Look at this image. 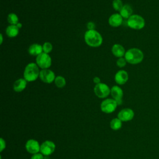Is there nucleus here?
<instances>
[{"label": "nucleus", "mask_w": 159, "mask_h": 159, "mask_svg": "<svg viewBox=\"0 0 159 159\" xmlns=\"http://www.w3.org/2000/svg\"><path fill=\"white\" fill-rule=\"evenodd\" d=\"M124 58L130 64L136 65L141 63L144 58L143 52L137 48H132L125 52Z\"/></svg>", "instance_id": "nucleus-1"}, {"label": "nucleus", "mask_w": 159, "mask_h": 159, "mask_svg": "<svg viewBox=\"0 0 159 159\" xmlns=\"http://www.w3.org/2000/svg\"><path fill=\"white\" fill-rule=\"evenodd\" d=\"M87 27L88 28V30H92V29H94V28L95 27V25H94V24L93 22H89L88 23Z\"/></svg>", "instance_id": "nucleus-28"}, {"label": "nucleus", "mask_w": 159, "mask_h": 159, "mask_svg": "<svg viewBox=\"0 0 159 159\" xmlns=\"http://www.w3.org/2000/svg\"><path fill=\"white\" fill-rule=\"evenodd\" d=\"M42 47H43V52L46 53H50L52 50V48H53L52 43L48 42H45L43 43V45H42Z\"/></svg>", "instance_id": "nucleus-24"}, {"label": "nucleus", "mask_w": 159, "mask_h": 159, "mask_svg": "<svg viewBox=\"0 0 159 159\" xmlns=\"http://www.w3.org/2000/svg\"><path fill=\"white\" fill-rule=\"evenodd\" d=\"M134 116V112L132 109L130 108H125L122 109L117 115V117L121 121H129L131 120Z\"/></svg>", "instance_id": "nucleus-10"}, {"label": "nucleus", "mask_w": 159, "mask_h": 159, "mask_svg": "<svg viewBox=\"0 0 159 159\" xmlns=\"http://www.w3.org/2000/svg\"><path fill=\"white\" fill-rule=\"evenodd\" d=\"M123 21V17L120 14H114L111 15L109 18V24L110 25L114 27H117L120 25Z\"/></svg>", "instance_id": "nucleus-14"}, {"label": "nucleus", "mask_w": 159, "mask_h": 159, "mask_svg": "<svg viewBox=\"0 0 159 159\" xmlns=\"http://www.w3.org/2000/svg\"><path fill=\"white\" fill-rule=\"evenodd\" d=\"M129 79V75L126 71L125 70H119L118 71L114 76L115 81L120 85L125 84Z\"/></svg>", "instance_id": "nucleus-13"}, {"label": "nucleus", "mask_w": 159, "mask_h": 159, "mask_svg": "<svg viewBox=\"0 0 159 159\" xmlns=\"http://www.w3.org/2000/svg\"><path fill=\"white\" fill-rule=\"evenodd\" d=\"M112 54L119 58L122 57L125 55V51L124 47L120 44H114L112 47Z\"/></svg>", "instance_id": "nucleus-17"}, {"label": "nucleus", "mask_w": 159, "mask_h": 159, "mask_svg": "<svg viewBox=\"0 0 159 159\" xmlns=\"http://www.w3.org/2000/svg\"><path fill=\"white\" fill-rule=\"evenodd\" d=\"M40 71L39 66L35 63H29L25 68L24 71V78L27 81H33L36 80L39 76Z\"/></svg>", "instance_id": "nucleus-3"}, {"label": "nucleus", "mask_w": 159, "mask_h": 159, "mask_svg": "<svg viewBox=\"0 0 159 159\" xmlns=\"http://www.w3.org/2000/svg\"><path fill=\"white\" fill-rule=\"evenodd\" d=\"M0 37H1V42H0V43L1 44H2V34H1V35H0Z\"/></svg>", "instance_id": "nucleus-31"}, {"label": "nucleus", "mask_w": 159, "mask_h": 159, "mask_svg": "<svg viewBox=\"0 0 159 159\" xmlns=\"http://www.w3.org/2000/svg\"><path fill=\"white\" fill-rule=\"evenodd\" d=\"M55 84L58 88H61L65 86L66 80L62 76H58L55 79Z\"/></svg>", "instance_id": "nucleus-22"}, {"label": "nucleus", "mask_w": 159, "mask_h": 159, "mask_svg": "<svg viewBox=\"0 0 159 159\" xmlns=\"http://www.w3.org/2000/svg\"><path fill=\"white\" fill-rule=\"evenodd\" d=\"M93 81H94V83H96V84H97L101 83V80H100V78H98V77H94V78H93Z\"/></svg>", "instance_id": "nucleus-29"}, {"label": "nucleus", "mask_w": 159, "mask_h": 159, "mask_svg": "<svg viewBox=\"0 0 159 159\" xmlns=\"http://www.w3.org/2000/svg\"><path fill=\"white\" fill-rule=\"evenodd\" d=\"M110 126L114 130H119L122 127V121L119 118H114L111 121Z\"/></svg>", "instance_id": "nucleus-20"}, {"label": "nucleus", "mask_w": 159, "mask_h": 159, "mask_svg": "<svg viewBox=\"0 0 159 159\" xmlns=\"http://www.w3.org/2000/svg\"><path fill=\"white\" fill-rule=\"evenodd\" d=\"M5 147H6V142L3 140L2 138H1V149H0V151L2 152Z\"/></svg>", "instance_id": "nucleus-27"}, {"label": "nucleus", "mask_w": 159, "mask_h": 159, "mask_svg": "<svg viewBox=\"0 0 159 159\" xmlns=\"http://www.w3.org/2000/svg\"><path fill=\"white\" fill-rule=\"evenodd\" d=\"M55 148V143L52 141L47 140L41 144L40 151L41 153L44 155L45 156H48L54 152Z\"/></svg>", "instance_id": "nucleus-9"}, {"label": "nucleus", "mask_w": 159, "mask_h": 159, "mask_svg": "<svg viewBox=\"0 0 159 159\" xmlns=\"http://www.w3.org/2000/svg\"><path fill=\"white\" fill-rule=\"evenodd\" d=\"M39 77L40 80L45 83H51L55 79V75L53 71L48 69H43L40 71Z\"/></svg>", "instance_id": "nucleus-8"}, {"label": "nucleus", "mask_w": 159, "mask_h": 159, "mask_svg": "<svg viewBox=\"0 0 159 159\" xmlns=\"http://www.w3.org/2000/svg\"><path fill=\"white\" fill-rule=\"evenodd\" d=\"M16 25H17V27L19 29H20V28L22 27V24H21L20 23H19V22Z\"/></svg>", "instance_id": "nucleus-30"}, {"label": "nucleus", "mask_w": 159, "mask_h": 159, "mask_svg": "<svg viewBox=\"0 0 159 159\" xmlns=\"http://www.w3.org/2000/svg\"><path fill=\"white\" fill-rule=\"evenodd\" d=\"M27 81L24 78H20L17 80L13 85V89L16 92H21L26 87Z\"/></svg>", "instance_id": "nucleus-15"}, {"label": "nucleus", "mask_w": 159, "mask_h": 159, "mask_svg": "<svg viewBox=\"0 0 159 159\" xmlns=\"http://www.w3.org/2000/svg\"><path fill=\"white\" fill-rule=\"evenodd\" d=\"M126 63H127V61L125 59V58L120 57V58H119V59L117 60V65L120 68H122L125 66L126 65Z\"/></svg>", "instance_id": "nucleus-25"}, {"label": "nucleus", "mask_w": 159, "mask_h": 159, "mask_svg": "<svg viewBox=\"0 0 159 159\" xmlns=\"http://www.w3.org/2000/svg\"><path fill=\"white\" fill-rule=\"evenodd\" d=\"M31 159H44V158L42 153H37L34 154L31 157Z\"/></svg>", "instance_id": "nucleus-26"}, {"label": "nucleus", "mask_w": 159, "mask_h": 159, "mask_svg": "<svg viewBox=\"0 0 159 159\" xmlns=\"http://www.w3.org/2000/svg\"><path fill=\"white\" fill-rule=\"evenodd\" d=\"M19 32V29L16 25H10L7 26L6 29V33L9 37H16Z\"/></svg>", "instance_id": "nucleus-19"}, {"label": "nucleus", "mask_w": 159, "mask_h": 159, "mask_svg": "<svg viewBox=\"0 0 159 159\" xmlns=\"http://www.w3.org/2000/svg\"><path fill=\"white\" fill-rule=\"evenodd\" d=\"M43 47L41 45L38 43L32 44L28 48V52L30 55L33 56H38L42 53Z\"/></svg>", "instance_id": "nucleus-16"}, {"label": "nucleus", "mask_w": 159, "mask_h": 159, "mask_svg": "<svg viewBox=\"0 0 159 159\" xmlns=\"http://www.w3.org/2000/svg\"><path fill=\"white\" fill-rule=\"evenodd\" d=\"M111 94L114 100L116 101L117 105H120L122 102L123 91L118 86H114L111 89Z\"/></svg>", "instance_id": "nucleus-11"}, {"label": "nucleus", "mask_w": 159, "mask_h": 159, "mask_svg": "<svg viewBox=\"0 0 159 159\" xmlns=\"http://www.w3.org/2000/svg\"><path fill=\"white\" fill-rule=\"evenodd\" d=\"M7 21L11 25H17L19 23V18L14 13H10L7 16Z\"/></svg>", "instance_id": "nucleus-21"}, {"label": "nucleus", "mask_w": 159, "mask_h": 159, "mask_svg": "<svg viewBox=\"0 0 159 159\" xmlns=\"http://www.w3.org/2000/svg\"><path fill=\"white\" fill-rule=\"evenodd\" d=\"M94 92L98 98H104L111 93V89L107 84L100 83L96 84L94 88Z\"/></svg>", "instance_id": "nucleus-6"}, {"label": "nucleus", "mask_w": 159, "mask_h": 159, "mask_svg": "<svg viewBox=\"0 0 159 159\" xmlns=\"http://www.w3.org/2000/svg\"><path fill=\"white\" fill-rule=\"evenodd\" d=\"M117 103L114 99H106L101 104V111L105 113H111L115 111Z\"/></svg>", "instance_id": "nucleus-7"}, {"label": "nucleus", "mask_w": 159, "mask_h": 159, "mask_svg": "<svg viewBox=\"0 0 159 159\" xmlns=\"http://www.w3.org/2000/svg\"><path fill=\"white\" fill-rule=\"evenodd\" d=\"M25 148L27 151L32 154L37 153L40 149V146L39 142L34 139L29 140L25 144Z\"/></svg>", "instance_id": "nucleus-12"}, {"label": "nucleus", "mask_w": 159, "mask_h": 159, "mask_svg": "<svg viewBox=\"0 0 159 159\" xmlns=\"http://www.w3.org/2000/svg\"><path fill=\"white\" fill-rule=\"evenodd\" d=\"M36 63L38 66L42 70L47 69L51 66L52 59L48 53L42 52L37 57Z\"/></svg>", "instance_id": "nucleus-5"}, {"label": "nucleus", "mask_w": 159, "mask_h": 159, "mask_svg": "<svg viewBox=\"0 0 159 159\" xmlns=\"http://www.w3.org/2000/svg\"><path fill=\"white\" fill-rule=\"evenodd\" d=\"M127 25L134 30L142 29L145 25V21L143 17L138 14H133L127 19Z\"/></svg>", "instance_id": "nucleus-4"}, {"label": "nucleus", "mask_w": 159, "mask_h": 159, "mask_svg": "<svg viewBox=\"0 0 159 159\" xmlns=\"http://www.w3.org/2000/svg\"><path fill=\"white\" fill-rule=\"evenodd\" d=\"M84 40L87 45L92 47H99L102 42L101 34L94 29L88 30L84 34Z\"/></svg>", "instance_id": "nucleus-2"}, {"label": "nucleus", "mask_w": 159, "mask_h": 159, "mask_svg": "<svg viewBox=\"0 0 159 159\" xmlns=\"http://www.w3.org/2000/svg\"><path fill=\"white\" fill-rule=\"evenodd\" d=\"M44 159H49V158L48 157V156H46V157H45Z\"/></svg>", "instance_id": "nucleus-32"}, {"label": "nucleus", "mask_w": 159, "mask_h": 159, "mask_svg": "<svg viewBox=\"0 0 159 159\" xmlns=\"http://www.w3.org/2000/svg\"><path fill=\"white\" fill-rule=\"evenodd\" d=\"M112 7L116 11H120L123 7L122 1L121 0H114L112 1Z\"/></svg>", "instance_id": "nucleus-23"}, {"label": "nucleus", "mask_w": 159, "mask_h": 159, "mask_svg": "<svg viewBox=\"0 0 159 159\" xmlns=\"http://www.w3.org/2000/svg\"><path fill=\"white\" fill-rule=\"evenodd\" d=\"M133 12V9L132 7L129 4H125L123 6L122 8L120 11V14L124 19H129Z\"/></svg>", "instance_id": "nucleus-18"}]
</instances>
